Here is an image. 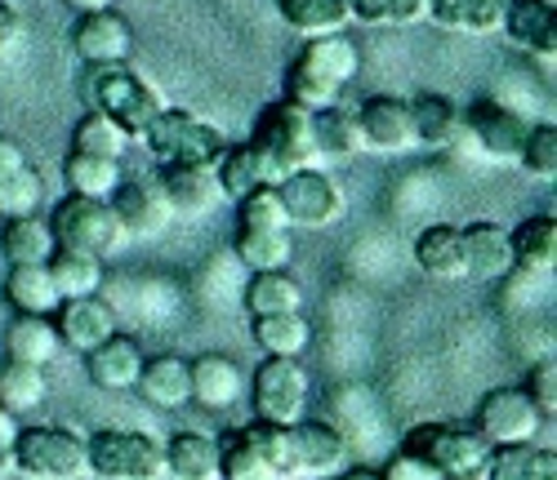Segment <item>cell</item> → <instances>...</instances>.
I'll return each instance as SVG.
<instances>
[{
	"label": "cell",
	"mask_w": 557,
	"mask_h": 480,
	"mask_svg": "<svg viewBox=\"0 0 557 480\" xmlns=\"http://www.w3.org/2000/svg\"><path fill=\"white\" fill-rule=\"evenodd\" d=\"M504 10L508 0H429V18L463 36H495L504 27Z\"/></svg>",
	"instance_id": "cell-28"
},
{
	"label": "cell",
	"mask_w": 557,
	"mask_h": 480,
	"mask_svg": "<svg viewBox=\"0 0 557 480\" xmlns=\"http://www.w3.org/2000/svg\"><path fill=\"white\" fill-rule=\"evenodd\" d=\"M81 99L89 103V112H103L108 121H116L129 138H144L148 125L165 108L157 85H148L144 76L129 72L125 63H85V72H81Z\"/></svg>",
	"instance_id": "cell-2"
},
{
	"label": "cell",
	"mask_w": 557,
	"mask_h": 480,
	"mask_svg": "<svg viewBox=\"0 0 557 480\" xmlns=\"http://www.w3.org/2000/svg\"><path fill=\"white\" fill-rule=\"evenodd\" d=\"M14 441H18V422L10 409H0V476L14 471Z\"/></svg>",
	"instance_id": "cell-51"
},
{
	"label": "cell",
	"mask_w": 557,
	"mask_h": 480,
	"mask_svg": "<svg viewBox=\"0 0 557 480\" xmlns=\"http://www.w3.org/2000/svg\"><path fill=\"white\" fill-rule=\"evenodd\" d=\"M5 303L27 316H54L63 294L54 290V276L45 263H18L5 271Z\"/></svg>",
	"instance_id": "cell-26"
},
{
	"label": "cell",
	"mask_w": 557,
	"mask_h": 480,
	"mask_svg": "<svg viewBox=\"0 0 557 480\" xmlns=\"http://www.w3.org/2000/svg\"><path fill=\"white\" fill-rule=\"evenodd\" d=\"M246 392L255 401V418L295 427L308 405V374L299 356H268L255 369V382H246Z\"/></svg>",
	"instance_id": "cell-10"
},
{
	"label": "cell",
	"mask_w": 557,
	"mask_h": 480,
	"mask_svg": "<svg viewBox=\"0 0 557 480\" xmlns=\"http://www.w3.org/2000/svg\"><path fill=\"white\" fill-rule=\"evenodd\" d=\"M157 187L165 191L174 218H206L223 201L214 165H161Z\"/></svg>",
	"instance_id": "cell-15"
},
{
	"label": "cell",
	"mask_w": 557,
	"mask_h": 480,
	"mask_svg": "<svg viewBox=\"0 0 557 480\" xmlns=\"http://www.w3.org/2000/svg\"><path fill=\"white\" fill-rule=\"evenodd\" d=\"M473 427H478V437L491 450H499V445H527V441H535V431H540V409L527 396V388H495V392L482 396Z\"/></svg>",
	"instance_id": "cell-12"
},
{
	"label": "cell",
	"mask_w": 557,
	"mask_h": 480,
	"mask_svg": "<svg viewBox=\"0 0 557 480\" xmlns=\"http://www.w3.org/2000/svg\"><path fill=\"white\" fill-rule=\"evenodd\" d=\"M50 392V378H45V365H27V361H5L0 365V409L10 414H27L45 401Z\"/></svg>",
	"instance_id": "cell-40"
},
{
	"label": "cell",
	"mask_w": 557,
	"mask_h": 480,
	"mask_svg": "<svg viewBox=\"0 0 557 480\" xmlns=\"http://www.w3.org/2000/svg\"><path fill=\"white\" fill-rule=\"evenodd\" d=\"M219 450H223V480H282V471L268 463V454L259 445H250L242 431H232L227 441H219Z\"/></svg>",
	"instance_id": "cell-45"
},
{
	"label": "cell",
	"mask_w": 557,
	"mask_h": 480,
	"mask_svg": "<svg viewBox=\"0 0 557 480\" xmlns=\"http://www.w3.org/2000/svg\"><path fill=\"white\" fill-rule=\"evenodd\" d=\"M290 227H242L232 240V258L250 271H276L290 263Z\"/></svg>",
	"instance_id": "cell-32"
},
{
	"label": "cell",
	"mask_w": 557,
	"mask_h": 480,
	"mask_svg": "<svg viewBox=\"0 0 557 480\" xmlns=\"http://www.w3.org/2000/svg\"><path fill=\"white\" fill-rule=\"evenodd\" d=\"M188 374H193V401L206 409H232L246 396V374L232 356L206 352V356L188 361Z\"/></svg>",
	"instance_id": "cell-21"
},
{
	"label": "cell",
	"mask_w": 557,
	"mask_h": 480,
	"mask_svg": "<svg viewBox=\"0 0 557 480\" xmlns=\"http://www.w3.org/2000/svg\"><path fill=\"white\" fill-rule=\"evenodd\" d=\"M40 174L32 165H23L18 174H10L5 182H0V218H23V214H36L40 205Z\"/></svg>",
	"instance_id": "cell-47"
},
{
	"label": "cell",
	"mask_w": 557,
	"mask_h": 480,
	"mask_svg": "<svg viewBox=\"0 0 557 480\" xmlns=\"http://www.w3.org/2000/svg\"><path fill=\"white\" fill-rule=\"evenodd\" d=\"M276 10L299 36H331L352 23L348 0H276Z\"/></svg>",
	"instance_id": "cell-39"
},
{
	"label": "cell",
	"mask_w": 557,
	"mask_h": 480,
	"mask_svg": "<svg viewBox=\"0 0 557 480\" xmlns=\"http://www.w3.org/2000/svg\"><path fill=\"white\" fill-rule=\"evenodd\" d=\"M321 480H335V476H321Z\"/></svg>",
	"instance_id": "cell-56"
},
{
	"label": "cell",
	"mask_w": 557,
	"mask_h": 480,
	"mask_svg": "<svg viewBox=\"0 0 557 480\" xmlns=\"http://www.w3.org/2000/svg\"><path fill=\"white\" fill-rule=\"evenodd\" d=\"M63 178H67V191L72 197H95V201H108L112 191L121 187V161L112 156H89V152H67L63 161Z\"/></svg>",
	"instance_id": "cell-36"
},
{
	"label": "cell",
	"mask_w": 557,
	"mask_h": 480,
	"mask_svg": "<svg viewBox=\"0 0 557 480\" xmlns=\"http://www.w3.org/2000/svg\"><path fill=\"white\" fill-rule=\"evenodd\" d=\"M63 5H67L72 14H95V10H112L116 0H63Z\"/></svg>",
	"instance_id": "cell-54"
},
{
	"label": "cell",
	"mask_w": 557,
	"mask_h": 480,
	"mask_svg": "<svg viewBox=\"0 0 557 480\" xmlns=\"http://www.w3.org/2000/svg\"><path fill=\"white\" fill-rule=\"evenodd\" d=\"M410 125H414V148L446 152L463 138V112L446 93H420V99H410Z\"/></svg>",
	"instance_id": "cell-24"
},
{
	"label": "cell",
	"mask_w": 557,
	"mask_h": 480,
	"mask_svg": "<svg viewBox=\"0 0 557 480\" xmlns=\"http://www.w3.org/2000/svg\"><path fill=\"white\" fill-rule=\"evenodd\" d=\"M295 463L299 476H339V467L348 463V441L344 431L317 418H299L295 422Z\"/></svg>",
	"instance_id": "cell-20"
},
{
	"label": "cell",
	"mask_w": 557,
	"mask_h": 480,
	"mask_svg": "<svg viewBox=\"0 0 557 480\" xmlns=\"http://www.w3.org/2000/svg\"><path fill=\"white\" fill-rule=\"evenodd\" d=\"M250 148L263 156L272 182H282L286 174L317 165V138H312V112H304L290 99H276L259 112L255 134H250Z\"/></svg>",
	"instance_id": "cell-3"
},
{
	"label": "cell",
	"mask_w": 557,
	"mask_h": 480,
	"mask_svg": "<svg viewBox=\"0 0 557 480\" xmlns=\"http://www.w3.org/2000/svg\"><path fill=\"white\" fill-rule=\"evenodd\" d=\"M242 437L268 454V463L282 471V480H299V463H295V427L255 418L250 427H242Z\"/></svg>",
	"instance_id": "cell-44"
},
{
	"label": "cell",
	"mask_w": 557,
	"mask_h": 480,
	"mask_svg": "<svg viewBox=\"0 0 557 480\" xmlns=\"http://www.w3.org/2000/svg\"><path fill=\"white\" fill-rule=\"evenodd\" d=\"M129 142H134V138H129L116 121H108L103 112H85V116L76 121V129H72V152H89V156H112V161H121Z\"/></svg>",
	"instance_id": "cell-42"
},
{
	"label": "cell",
	"mask_w": 557,
	"mask_h": 480,
	"mask_svg": "<svg viewBox=\"0 0 557 480\" xmlns=\"http://www.w3.org/2000/svg\"><path fill=\"white\" fill-rule=\"evenodd\" d=\"M14 471L27 480H81L89 476L85 458V437L67 427H18L14 441Z\"/></svg>",
	"instance_id": "cell-7"
},
{
	"label": "cell",
	"mask_w": 557,
	"mask_h": 480,
	"mask_svg": "<svg viewBox=\"0 0 557 480\" xmlns=\"http://www.w3.org/2000/svg\"><path fill=\"white\" fill-rule=\"evenodd\" d=\"M72 50L81 63H125L134 50V31L116 10H95L76 18Z\"/></svg>",
	"instance_id": "cell-16"
},
{
	"label": "cell",
	"mask_w": 557,
	"mask_h": 480,
	"mask_svg": "<svg viewBox=\"0 0 557 480\" xmlns=\"http://www.w3.org/2000/svg\"><path fill=\"white\" fill-rule=\"evenodd\" d=\"M134 388L144 392V401L157 405V409H183L193 401L188 361H183V356H152V361H144V369H138Z\"/></svg>",
	"instance_id": "cell-25"
},
{
	"label": "cell",
	"mask_w": 557,
	"mask_h": 480,
	"mask_svg": "<svg viewBox=\"0 0 557 480\" xmlns=\"http://www.w3.org/2000/svg\"><path fill=\"white\" fill-rule=\"evenodd\" d=\"M59 329L50 316H27L18 312L10 325H5V352L10 361H27V365H50L59 356Z\"/></svg>",
	"instance_id": "cell-31"
},
{
	"label": "cell",
	"mask_w": 557,
	"mask_h": 480,
	"mask_svg": "<svg viewBox=\"0 0 557 480\" xmlns=\"http://www.w3.org/2000/svg\"><path fill=\"white\" fill-rule=\"evenodd\" d=\"M276 197H282V205H286L290 227H308V231L335 227L348 214L344 187L317 165H304V169L286 174L282 182H276Z\"/></svg>",
	"instance_id": "cell-9"
},
{
	"label": "cell",
	"mask_w": 557,
	"mask_h": 480,
	"mask_svg": "<svg viewBox=\"0 0 557 480\" xmlns=\"http://www.w3.org/2000/svg\"><path fill=\"white\" fill-rule=\"evenodd\" d=\"M401 450L429 458L446 480L478 476V471L486 467V458H491V445L478 437V427H459V422H424V427H410Z\"/></svg>",
	"instance_id": "cell-8"
},
{
	"label": "cell",
	"mask_w": 557,
	"mask_h": 480,
	"mask_svg": "<svg viewBox=\"0 0 557 480\" xmlns=\"http://www.w3.org/2000/svg\"><path fill=\"white\" fill-rule=\"evenodd\" d=\"M414 263L420 271H429L433 280H463V240L459 227L450 223H433L414 236Z\"/></svg>",
	"instance_id": "cell-30"
},
{
	"label": "cell",
	"mask_w": 557,
	"mask_h": 480,
	"mask_svg": "<svg viewBox=\"0 0 557 480\" xmlns=\"http://www.w3.org/2000/svg\"><path fill=\"white\" fill-rule=\"evenodd\" d=\"M486 480H557V454L527 445H499L486 458Z\"/></svg>",
	"instance_id": "cell-34"
},
{
	"label": "cell",
	"mask_w": 557,
	"mask_h": 480,
	"mask_svg": "<svg viewBox=\"0 0 557 480\" xmlns=\"http://www.w3.org/2000/svg\"><path fill=\"white\" fill-rule=\"evenodd\" d=\"M463 240V276L473 280H508L513 276V245H508V231L499 223H469L459 227Z\"/></svg>",
	"instance_id": "cell-18"
},
{
	"label": "cell",
	"mask_w": 557,
	"mask_h": 480,
	"mask_svg": "<svg viewBox=\"0 0 557 480\" xmlns=\"http://www.w3.org/2000/svg\"><path fill=\"white\" fill-rule=\"evenodd\" d=\"M518 165L527 174H535L540 182H553L557 178V125H531L527 129V142H522V156Z\"/></svg>",
	"instance_id": "cell-46"
},
{
	"label": "cell",
	"mask_w": 557,
	"mask_h": 480,
	"mask_svg": "<svg viewBox=\"0 0 557 480\" xmlns=\"http://www.w3.org/2000/svg\"><path fill=\"white\" fill-rule=\"evenodd\" d=\"M527 396L535 401L540 418H553V409H557V369H553V365H535V369H531Z\"/></svg>",
	"instance_id": "cell-49"
},
{
	"label": "cell",
	"mask_w": 557,
	"mask_h": 480,
	"mask_svg": "<svg viewBox=\"0 0 557 480\" xmlns=\"http://www.w3.org/2000/svg\"><path fill=\"white\" fill-rule=\"evenodd\" d=\"M144 142L161 165H214L227 148V138L210 121L183 112V108H161V116L148 125Z\"/></svg>",
	"instance_id": "cell-5"
},
{
	"label": "cell",
	"mask_w": 557,
	"mask_h": 480,
	"mask_svg": "<svg viewBox=\"0 0 557 480\" xmlns=\"http://www.w3.org/2000/svg\"><path fill=\"white\" fill-rule=\"evenodd\" d=\"M18 36H23V18H18V10L10 5V0H0V54L14 50Z\"/></svg>",
	"instance_id": "cell-52"
},
{
	"label": "cell",
	"mask_w": 557,
	"mask_h": 480,
	"mask_svg": "<svg viewBox=\"0 0 557 480\" xmlns=\"http://www.w3.org/2000/svg\"><path fill=\"white\" fill-rule=\"evenodd\" d=\"M357 67H361V54L344 31L308 36V45L286 72V99L299 103L304 112L331 108V103H339V93L357 76Z\"/></svg>",
	"instance_id": "cell-1"
},
{
	"label": "cell",
	"mask_w": 557,
	"mask_h": 480,
	"mask_svg": "<svg viewBox=\"0 0 557 480\" xmlns=\"http://www.w3.org/2000/svg\"><path fill=\"white\" fill-rule=\"evenodd\" d=\"M54 329H59V343L72 348V352H95L103 339L116 333V316L103 299H63L59 312H54Z\"/></svg>",
	"instance_id": "cell-19"
},
{
	"label": "cell",
	"mask_w": 557,
	"mask_h": 480,
	"mask_svg": "<svg viewBox=\"0 0 557 480\" xmlns=\"http://www.w3.org/2000/svg\"><path fill=\"white\" fill-rule=\"evenodd\" d=\"M45 267H50L54 290H59L63 299H89V294L103 290V258H95V254L54 250Z\"/></svg>",
	"instance_id": "cell-38"
},
{
	"label": "cell",
	"mask_w": 557,
	"mask_h": 480,
	"mask_svg": "<svg viewBox=\"0 0 557 480\" xmlns=\"http://www.w3.org/2000/svg\"><path fill=\"white\" fill-rule=\"evenodd\" d=\"M527 129H531V121L504 99H478L463 112V134L478 142V152L486 161H499V165H518Z\"/></svg>",
	"instance_id": "cell-11"
},
{
	"label": "cell",
	"mask_w": 557,
	"mask_h": 480,
	"mask_svg": "<svg viewBox=\"0 0 557 480\" xmlns=\"http://www.w3.org/2000/svg\"><path fill=\"white\" fill-rule=\"evenodd\" d=\"M255 343L263 348V356H299L312 343V325L299 312L255 316Z\"/></svg>",
	"instance_id": "cell-41"
},
{
	"label": "cell",
	"mask_w": 557,
	"mask_h": 480,
	"mask_svg": "<svg viewBox=\"0 0 557 480\" xmlns=\"http://www.w3.org/2000/svg\"><path fill=\"white\" fill-rule=\"evenodd\" d=\"M23 165H27V152L18 148L14 138H5V134H0V182H5L10 174H18Z\"/></svg>",
	"instance_id": "cell-53"
},
{
	"label": "cell",
	"mask_w": 557,
	"mask_h": 480,
	"mask_svg": "<svg viewBox=\"0 0 557 480\" xmlns=\"http://www.w3.org/2000/svg\"><path fill=\"white\" fill-rule=\"evenodd\" d=\"M518 50L553 63L557 59V10L553 0H508L504 27H499Z\"/></svg>",
	"instance_id": "cell-17"
},
{
	"label": "cell",
	"mask_w": 557,
	"mask_h": 480,
	"mask_svg": "<svg viewBox=\"0 0 557 480\" xmlns=\"http://www.w3.org/2000/svg\"><path fill=\"white\" fill-rule=\"evenodd\" d=\"M246 312L250 316H276V312H299L304 307V285L286 271H250V285H246Z\"/></svg>",
	"instance_id": "cell-33"
},
{
	"label": "cell",
	"mask_w": 557,
	"mask_h": 480,
	"mask_svg": "<svg viewBox=\"0 0 557 480\" xmlns=\"http://www.w3.org/2000/svg\"><path fill=\"white\" fill-rule=\"evenodd\" d=\"M214 178H219V191L227 201H242V197H250V191H259V187H276L268 165H263V156L250 148V142H237V148L227 142L223 156L214 161Z\"/></svg>",
	"instance_id": "cell-29"
},
{
	"label": "cell",
	"mask_w": 557,
	"mask_h": 480,
	"mask_svg": "<svg viewBox=\"0 0 557 480\" xmlns=\"http://www.w3.org/2000/svg\"><path fill=\"white\" fill-rule=\"evenodd\" d=\"M85 369H89V382H95L99 392H129L138 382V369H144V348L134 339H103L95 352H85Z\"/></svg>",
	"instance_id": "cell-22"
},
{
	"label": "cell",
	"mask_w": 557,
	"mask_h": 480,
	"mask_svg": "<svg viewBox=\"0 0 557 480\" xmlns=\"http://www.w3.org/2000/svg\"><path fill=\"white\" fill-rule=\"evenodd\" d=\"M348 14L361 27H414L429 18V0H348Z\"/></svg>",
	"instance_id": "cell-43"
},
{
	"label": "cell",
	"mask_w": 557,
	"mask_h": 480,
	"mask_svg": "<svg viewBox=\"0 0 557 480\" xmlns=\"http://www.w3.org/2000/svg\"><path fill=\"white\" fill-rule=\"evenodd\" d=\"M380 480H446L429 458H420V454H410V450H401L388 467H384V476Z\"/></svg>",
	"instance_id": "cell-50"
},
{
	"label": "cell",
	"mask_w": 557,
	"mask_h": 480,
	"mask_svg": "<svg viewBox=\"0 0 557 480\" xmlns=\"http://www.w3.org/2000/svg\"><path fill=\"white\" fill-rule=\"evenodd\" d=\"M50 231H54L59 250H81V254H95L103 263L125 245V231H121L112 205L95 201V197H67V201H59L54 214H50Z\"/></svg>",
	"instance_id": "cell-6"
},
{
	"label": "cell",
	"mask_w": 557,
	"mask_h": 480,
	"mask_svg": "<svg viewBox=\"0 0 557 480\" xmlns=\"http://www.w3.org/2000/svg\"><path fill=\"white\" fill-rule=\"evenodd\" d=\"M85 458L99 480H165V445L148 431H95L85 441Z\"/></svg>",
	"instance_id": "cell-4"
},
{
	"label": "cell",
	"mask_w": 557,
	"mask_h": 480,
	"mask_svg": "<svg viewBox=\"0 0 557 480\" xmlns=\"http://www.w3.org/2000/svg\"><path fill=\"white\" fill-rule=\"evenodd\" d=\"M508 245H513V271L548 276L557 263V223L548 214H535L508 231Z\"/></svg>",
	"instance_id": "cell-27"
},
{
	"label": "cell",
	"mask_w": 557,
	"mask_h": 480,
	"mask_svg": "<svg viewBox=\"0 0 557 480\" xmlns=\"http://www.w3.org/2000/svg\"><path fill=\"white\" fill-rule=\"evenodd\" d=\"M170 480H223V450L206 431H174L165 441Z\"/></svg>",
	"instance_id": "cell-23"
},
{
	"label": "cell",
	"mask_w": 557,
	"mask_h": 480,
	"mask_svg": "<svg viewBox=\"0 0 557 480\" xmlns=\"http://www.w3.org/2000/svg\"><path fill=\"white\" fill-rule=\"evenodd\" d=\"M312 138H317V156H326V161H352L361 152L357 116L344 112L339 103L312 112Z\"/></svg>",
	"instance_id": "cell-37"
},
{
	"label": "cell",
	"mask_w": 557,
	"mask_h": 480,
	"mask_svg": "<svg viewBox=\"0 0 557 480\" xmlns=\"http://www.w3.org/2000/svg\"><path fill=\"white\" fill-rule=\"evenodd\" d=\"M237 218H242V227H290L276 187H259V191H250V197H242L237 201Z\"/></svg>",
	"instance_id": "cell-48"
},
{
	"label": "cell",
	"mask_w": 557,
	"mask_h": 480,
	"mask_svg": "<svg viewBox=\"0 0 557 480\" xmlns=\"http://www.w3.org/2000/svg\"><path fill=\"white\" fill-rule=\"evenodd\" d=\"M352 116L361 129V148H370V152H410L414 148V125H410L406 99L375 93V99H366Z\"/></svg>",
	"instance_id": "cell-14"
},
{
	"label": "cell",
	"mask_w": 557,
	"mask_h": 480,
	"mask_svg": "<svg viewBox=\"0 0 557 480\" xmlns=\"http://www.w3.org/2000/svg\"><path fill=\"white\" fill-rule=\"evenodd\" d=\"M125 240H157L170 231L174 214H170V201L165 191L157 187V178H121V187L108 197Z\"/></svg>",
	"instance_id": "cell-13"
},
{
	"label": "cell",
	"mask_w": 557,
	"mask_h": 480,
	"mask_svg": "<svg viewBox=\"0 0 557 480\" xmlns=\"http://www.w3.org/2000/svg\"><path fill=\"white\" fill-rule=\"evenodd\" d=\"M339 480H380L375 471H352V476H339Z\"/></svg>",
	"instance_id": "cell-55"
},
{
	"label": "cell",
	"mask_w": 557,
	"mask_h": 480,
	"mask_svg": "<svg viewBox=\"0 0 557 480\" xmlns=\"http://www.w3.org/2000/svg\"><path fill=\"white\" fill-rule=\"evenodd\" d=\"M54 250L59 245H54L50 223H40L36 214L5 218V231H0V254H5L10 267H18V263H50Z\"/></svg>",
	"instance_id": "cell-35"
}]
</instances>
